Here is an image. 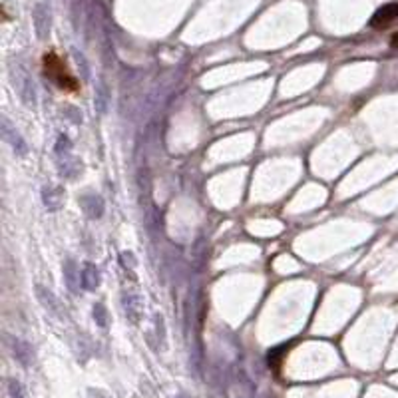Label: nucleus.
<instances>
[{"mask_svg": "<svg viewBox=\"0 0 398 398\" xmlns=\"http://www.w3.org/2000/svg\"><path fill=\"white\" fill-rule=\"evenodd\" d=\"M398 18V2H390L384 4L382 8H378L374 12V16L370 18V26L372 28H384L388 24H392Z\"/></svg>", "mask_w": 398, "mask_h": 398, "instance_id": "nucleus-2", "label": "nucleus"}, {"mask_svg": "<svg viewBox=\"0 0 398 398\" xmlns=\"http://www.w3.org/2000/svg\"><path fill=\"white\" fill-rule=\"evenodd\" d=\"M2 135H4V139H6V141H10V143H12L14 151H16V149H18L20 153H24V151H26V143L20 139V135H18L14 130H10V126H8V122H6V120H2Z\"/></svg>", "mask_w": 398, "mask_h": 398, "instance_id": "nucleus-4", "label": "nucleus"}, {"mask_svg": "<svg viewBox=\"0 0 398 398\" xmlns=\"http://www.w3.org/2000/svg\"><path fill=\"white\" fill-rule=\"evenodd\" d=\"M390 46H392V48H398V32L392 34V38H390Z\"/></svg>", "mask_w": 398, "mask_h": 398, "instance_id": "nucleus-8", "label": "nucleus"}, {"mask_svg": "<svg viewBox=\"0 0 398 398\" xmlns=\"http://www.w3.org/2000/svg\"><path fill=\"white\" fill-rule=\"evenodd\" d=\"M8 392H10V398H24L22 388L16 380H8Z\"/></svg>", "mask_w": 398, "mask_h": 398, "instance_id": "nucleus-7", "label": "nucleus"}, {"mask_svg": "<svg viewBox=\"0 0 398 398\" xmlns=\"http://www.w3.org/2000/svg\"><path fill=\"white\" fill-rule=\"evenodd\" d=\"M42 66H44V76L54 82L60 90L64 92H76L78 90V80L72 76V72L68 70L66 62L56 54V52H48L42 58Z\"/></svg>", "mask_w": 398, "mask_h": 398, "instance_id": "nucleus-1", "label": "nucleus"}, {"mask_svg": "<svg viewBox=\"0 0 398 398\" xmlns=\"http://www.w3.org/2000/svg\"><path fill=\"white\" fill-rule=\"evenodd\" d=\"M94 316H96V321H98L100 327H106V323H108V314H106L104 305H96V307H94Z\"/></svg>", "mask_w": 398, "mask_h": 398, "instance_id": "nucleus-6", "label": "nucleus"}, {"mask_svg": "<svg viewBox=\"0 0 398 398\" xmlns=\"http://www.w3.org/2000/svg\"><path fill=\"white\" fill-rule=\"evenodd\" d=\"M179 398H187V396H179Z\"/></svg>", "mask_w": 398, "mask_h": 398, "instance_id": "nucleus-9", "label": "nucleus"}, {"mask_svg": "<svg viewBox=\"0 0 398 398\" xmlns=\"http://www.w3.org/2000/svg\"><path fill=\"white\" fill-rule=\"evenodd\" d=\"M80 275H82V277H80V281H82L84 289H88V291H92V289H96L100 285V273H98V269L92 263H86Z\"/></svg>", "mask_w": 398, "mask_h": 398, "instance_id": "nucleus-3", "label": "nucleus"}, {"mask_svg": "<svg viewBox=\"0 0 398 398\" xmlns=\"http://www.w3.org/2000/svg\"><path fill=\"white\" fill-rule=\"evenodd\" d=\"M64 273H66V283H68V287L76 293V289H78V285L74 283V277H76V265H74L72 261H66V265H64Z\"/></svg>", "mask_w": 398, "mask_h": 398, "instance_id": "nucleus-5", "label": "nucleus"}]
</instances>
